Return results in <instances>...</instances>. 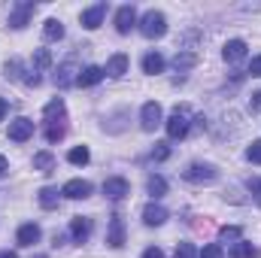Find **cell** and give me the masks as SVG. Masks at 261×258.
I'll return each instance as SVG.
<instances>
[{"label": "cell", "instance_id": "44dd1931", "mask_svg": "<svg viewBox=\"0 0 261 258\" xmlns=\"http://www.w3.org/2000/svg\"><path fill=\"white\" fill-rule=\"evenodd\" d=\"M34 170L52 173V170H55V155H52V152H37V155H34Z\"/></svg>", "mask_w": 261, "mask_h": 258}, {"label": "cell", "instance_id": "603a6c76", "mask_svg": "<svg viewBox=\"0 0 261 258\" xmlns=\"http://www.w3.org/2000/svg\"><path fill=\"white\" fill-rule=\"evenodd\" d=\"M43 37H46L49 43H55V40H61V37H64V24H61L58 18H49V21L43 24Z\"/></svg>", "mask_w": 261, "mask_h": 258}, {"label": "cell", "instance_id": "1f68e13d", "mask_svg": "<svg viewBox=\"0 0 261 258\" xmlns=\"http://www.w3.org/2000/svg\"><path fill=\"white\" fill-rule=\"evenodd\" d=\"M197 258H225V252H222L219 243H210V246H203V252H200Z\"/></svg>", "mask_w": 261, "mask_h": 258}, {"label": "cell", "instance_id": "d6a6232c", "mask_svg": "<svg viewBox=\"0 0 261 258\" xmlns=\"http://www.w3.org/2000/svg\"><path fill=\"white\" fill-rule=\"evenodd\" d=\"M173 258H197V249L192 246V243H179L176 246V255Z\"/></svg>", "mask_w": 261, "mask_h": 258}, {"label": "cell", "instance_id": "60d3db41", "mask_svg": "<svg viewBox=\"0 0 261 258\" xmlns=\"http://www.w3.org/2000/svg\"><path fill=\"white\" fill-rule=\"evenodd\" d=\"M6 110H9V104H6V100L0 97V122H3V116H6Z\"/></svg>", "mask_w": 261, "mask_h": 258}, {"label": "cell", "instance_id": "2e32d148", "mask_svg": "<svg viewBox=\"0 0 261 258\" xmlns=\"http://www.w3.org/2000/svg\"><path fill=\"white\" fill-rule=\"evenodd\" d=\"M64 113H67V107H64V100H61V97H52V100L43 107V116H46V122H49V125L64 122Z\"/></svg>", "mask_w": 261, "mask_h": 258}, {"label": "cell", "instance_id": "484cf974", "mask_svg": "<svg viewBox=\"0 0 261 258\" xmlns=\"http://www.w3.org/2000/svg\"><path fill=\"white\" fill-rule=\"evenodd\" d=\"M219 240H222V243H240V240H243V228L225 225V228H219Z\"/></svg>", "mask_w": 261, "mask_h": 258}, {"label": "cell", "instance_id": "f1b7e54d", "mask_svg": "<svg viewBox=\"0 0 261 258\" xmlns=\"http://www.w3.org/2000/svg\"><path fill=\"white\" fill-rule=\"evenodd\" d=\"M34 67H37V70H49V67H52V52H49V49H37V52H34Z\"/></svg>", "mask_w": 261, "mask_h": 258}, {"label": "cell", "instance_id": "83f0119b", "mask_svg": "<svg viewBox=\"0 0 261 258\" xmlns=\"http://www.w3.org/2000/svg\"><path fill=\"white\" fill-rule=\"evenodd\" d=\"M146 189H149L152 197H164V194H167V179H164V176H149Z\"/></svg>", "mask_w": 261, "mask_h": 258}, {"label": "cell", "instance_id": "4dcf8cb0", "mask_svg": "<svg viewBox=\"0 0 261 258\" xmlns=\"http://www.w3.org/2000/svg\"><path fill=\"white\" fill-rule=\"evenodd\" d=\"M170 158V146L167 143H155V149H152V161H167Z\"/></svg>", "mask_w": 261, "mask_h": 258}, {"label": "cell", "instance_id": "836d02e7", "mask_svg": "<svg viewBox=\"0 0 261 258\" xmlns=\"http://www.w3.org/2000/svg\"><path fill=\"white\" fill-rule=\"evenodd\" d=\"M61 137H64V125H49V128H46V140H49V143H58Z\"/></svg>", "mask_w": 261, "mask_h": 258}, {"label": "cell", "instance_id": "8fae6325", "mask_svg": "<svg viewBox=\"0 0 261 258\" xmlns=\"http://www.w3.org/2000/svg\"><path fill=\"white\" fill-rule=\"evenodd\" d=\"M88 194H91V183L88 179H70L61 189V197H70V200H85Z\"/></svg>", "mask_w": 261, "mask_h": 258}, {"label": "cell", "instance_id": "9c48e42d", "mask_svg": "<svg viewBox=\"0 0 261 258\" xmlns=\"http://www.w3.org/2000/svg\"><path fill=\"white\" fill-rule=\"evenodd\" d=\"M70 237H73V243H88V237H91V219L88 216H73L70 219Z\"/></svg>", "mask_w": 261, "mask_h": 258}, {"label": "cell", "instance_id": "ffe728a7", "mask_svg": "<svg viewBox=\"0 0 261 258\" xmlns=\"http://www.w3.org/2000/svg\"><path fill=\"white\" fill-rule=\"evenodd\" d=\"M143 73H149V76H158V73H164V58H161L158 52H149V55H143Z\"/></svg>", "mask_w": 261, "mask_h": 258}, {"label": "cell", "instance_id": "5b68a950", "mask_svg": "<svg viewBox=\"0 0 261 258\" xmlns=\"http://www.w3.org/2000/svg\"><path fill=\"white\" fill-rule=\"evenodd\" d=\"M161 122H164L161 104H155V100L143 104V110H140V125H143V131H155L158 125H161Z\"/></svg>", "mask_w": 261, "mask_h": 258}, {"label": "cell", "instance_id": "d6986e66", "mask_svg": "<svg viewBox=\"0 0 261 258\" xmlns=\"http://www.w3.org/2000/svg\"><path fill=\"white\" fill-rule=\"evenodd\" d=\"M103 76H107V73H103V67L91 64V67H85V70L79 73V79H76V85H82V88H91V85H97V82H100Z\"/></svg>", "mask_w": 261, "mask_h": 258}, {"label": "cell", "instance_id": "9a60e30c", "mask_svg": "<svg viewBox=\"0 0 261 258\" xmlns=\"http://www.w3.org/2000/svg\"><path fill=\"white\" fill-rule=\"evenodd\" d=\"M40 237H43V231H40V225H34V222L21 225V228H18V234H15L18 246H34V243H40Z\"/></svg>", "mask_w": 261, "mask_h": 258}, {"label": "cell", "instance_id": "f35d334b", "mask_svg": "<svg viewBox=\"0 0 261 258\" xmlns=\"http://www.w3.org/2000/svg\"><path fill=\"white\" fill-rule=\"evenodd\" d=\"M9 173V161H6V155H0V176H6Z\"/></svg>", "mask_w": 261, "mask_h": 258}, {"label": "cell", "instance_id": "8d00e7d4", "mask_svg": "<svg viewBox=\"0 0 261 258\" xmlns=\"http://www.w3.org/2000/svg\"><path fill=\"white\" fill-rule=\"evenodd\" d=\"M249 192L255 194V200L261 203V179H249Z\"/></svg>", "mask_w": 261, "mask_h": 258}, {"label": "cell", "instance_id": "e0dca14e", "mask_svg": "<svg viewBox=\"0 0 261 258\" xmlns=\"http://www.w3.org/2000/svg\"><path fill=\"white\" fill-rule=\"evenodd\" d=\"M103 73H107V76H113V79H122V76L128 73V55H125V52L113 55V58L107 61V67H103Z\"/></svg>", "mask_w": 261, "mask_h": 258}, {"label": "cell", "instance_id": "ab89813d", "mask_svg": "<svg viewBox=\"0 0 261 258\" xmlns=\"http://www.w3.org/2000/svg\"><path fill=\"white\" fill-rule=\"evenodd\" d=\"M252 110H261V91L258 94H252Z\"/></svg>", "mask_w": 261, "mask_h": 258}, {"label": "cell", "instance_id": "ba28073f", "mask_svg": "<svg viewBox=\"0 0 261 258\" xmlns=\"http://www.w3.org/2000/svg\"><path fill=\"white\" fill-rule=\"evenodd\" d=\"M103 15H107V3H94V6L82 9V28L85 31H97L103 24Z\"/></svg>", "mask_w": 261, "mask_h": 258}, {"label": "cell", "instance_id": "7402d4cb", "mask_svg": "<svg viewBox=\"0 0 261 258\" xmlns=\"http://www.w3.org/2000/svg\"><path fill=\"white\" fill-rule=\"evenodd\" d=\"M37 200H40V207H43V210H55V207H58V200H61V192L46 186V189H40V197H37Z\"/></svg>", "mask_w": 261, "mask_h": 258}, {"label": "cell", "instance_id": "7a4b0ae2", "mask_svg": "<svg viewBox=\"0 0 261 258\" xmlns=\"http://www.w3.org/2000/svg\"><path fill=\"white\" fill-rule=\"evenodd\" d=\"M164 128H167V137H170V140H182V137L189 134V110H186V107H176V110L170 113V119L164 122Z\"/></svg>", "mask_w": 261, "mask_h": 258}, {"label": "cell", "instance_id": "277c9868", "mask_svg": "<svg viewBox=\"0 0 261 258\" xmlns=\"http://www.w3.org/2000/svg\"><path fill=\"white\" fill-rule=\"evenodd\" d=\"M107 246H110V249H122V246H125V219H122L119 213H113V216H110Z\"/></svg>", "mask_w": 261, "mask_h": 258}, {"label": "cell", "instance_id": "74e56055", "mask_svg": "<svg viewBox=\"0 0 261 258\" xmlns=\"http://www.w3.org/2000/svg\"><path fill=\"white\" fill-rule=\"evenodd\" d=\"M143 258H164V252H161L158 246H149V249L143 252Z\"/></svg>", "mask_w": 261, "mask_h": 258}, {"label": "cell", "instance_id": "b9f144b4", "mask_svg": "<svg viewBox=\"0 0 261 258\" xmlns=\"http://www.w3.org/2000/svg\"><path fill=\"white\" fill-rule=\"evenodd\" d=\"M0 258H18V255H15V252H9V249H6V252H0Z\"/></svg>", "mask_w": 261, "mask_h": 258}, {"label": "cell", "instance_id": "4316f807", "mask_svg": "<svg viewBox=\"0 0 261 258\" xmlns=\"http://www.w3.org/2000/svg\"><path fill=\"white\" fill-rule=\"evenodd\" d=\"M231 258H258V249H255L252 243L240 240V243H234V246H231Z\"/></svg>", "mask_w": 261, "mask_h": 258}, {"label": "cell", "instance_id": "d4e9b609", "mask_svg": "<svg viewBox=\"0 0 261 258\" xmlns=\"http://www.w3.org/2000/svg\"><path fill=\"white\" fill-rule=\"evenodd\" d=\"M88 158H91V152H88V146H73V149L67 152V161H70V164H76V167H82V164H88Z\"/></svg>", "mask_w": 261, "mask_h": 258}, {"label": "cell", "instance_id": "4fadbf2b", "mask_svg": "<svg viewBox=\"0 0 261 258\" xmlns=\"http://www.w3.org/2000/svg\"><path fill=\"white\" fill-rule=\"evenodd\" d=\"M167 210L161 207V203H146V210H143V222L149 225V228H158V225H164L167 222Z\"/></svg>", "mask_w": 261, "mask_h": 258}, {"label": "cell", "instance_id": "30bf717a", "mask_svg": "<svg viewBox=\"0 0 261 258\" xmlns=\"http://www.w3.org/2000/svg\"><path fill=\"white\" fill-rule=\"evenodd\" d=\"M103 194L110 197V200H122V197H128L130 194V186L125 176H110L107 183H103Z\"/></svg>", "mask_w": 261, "mask_h": 258}, {"label": "cell", "instance_id": "ac0fdd59", "mask_svg": "<svg viewBox=\"0 0 261 258\" xmlns=\"http://www.w3.org/2000/svg\"><path fill=\"white\" fill-rule=\"evenodd\" d=\"M76 64L73 61H64V64L58 67V73H55V85L58 88H70V85H76Z\"/></svg>", "mask_w": 261, "mask_h": 258}, {"label": "cell", "instance_id": "3957f363", "mask_svg": "<svg viewBox=\"0 0 261 258\" xmlns=\"http://www.w3.org/2000/svg\"><path fill=\"white\" fill-rule=\"evenodd\" d=\"M34 12H37V3H31V0L15 3V6H12V12H9V28H15V31L28 28V21L34 18Z\"/></svg>", "mask_w": 261, "mask_h": 258}, {"label": "cell", "instance_id": "cb8c5ba5", "mask_svg": "<svg viewBox=\"0 0 261 258\" xmlns=\"http://www.w3.org/2000/svg\"><path fill=\"white\" fill-rule=\"evenodd\" d=\"M195 64H197V55H195V52H176V58H173L176 73H186V70H192Z\"/></svg>", "mask_w": 261, "mask_h": 258}, {"label": "cell", "instance_id": "6da1fadb", "mask_svg": "<svg viewBox=\"0 0 261 258\" xmlns=\"http://www.w3.org/2000/svg\"><path fill=\"white\" fill-rule=\"evenodd\" d=\"M137 24H140V34H143L146 40H161V37L167 34V18H164V12H158V9H149Z\"/></svg>", "mask_w": 261, "mask_h": 258}, {"label": "cell", "instance_id": "f546056e", "mask_svg": "<svg viewBox=\"0 0 261 258\" xmlns=\"http://www.w3.org/2000/svg\"><path fill=\"white\" fill-rule=\"evenodd\" d=\"M3 76H6V79H21V61H18V58H9V61L3 64Z\"/></svg>", "mask_w": 261, "mask_h": 258}, {"label": "cell", "instance_id": "52a82bcc", "mask_svg": "<svg viewBox=\"0 0 261 258\" xmlns=\"http://www.w3.org/2000/svg\"><path fill=\"white\" fill-rule=\"evenodd\" d=\"M31 137H34V122H31L28 116H18V119L9 122V140H12V143H24V140H31Z\"/></svg>", "mask_w": 261, "mask_h": 258}, {"label": "cell", "instance_id": "d590c367", "mask_svg": "<svg viewBox=\"0 0 261 258\" xmlns=\"http://www.w3.org/2000/svg\"><path fill=\"white\" fill-rule=\"evenodd\" d=\"M249 76H258L261 79V55H255V58L249 61Z\"/></svg>", "mask_w": 261, "mask_h": 258}, {"label": "cell", "instance_id": "7bdbcfd3", "mask_svg": "<svg viewBox=\"0 0 261 258\" xmlns=\"http://www.w3.org/2000/svg\"><path fill=\"white\" fill-rule=\"evenodd\" d=\"M34 258H49V255H34Z\"/></svg>", "mask_w": 261, "mask_h": 258}, {"label": "cell", "instance_id": "7c38bea8", "mask_svg": "<svg viewBox=\"0 0 261 258\" xmlns=\"http://www.w3.org/2000/svg\"><path fill=\"white\" fill-rule=\"evenodd\" d=\"M246 40H228L225 43V49H222V58L225 61H231V64H237V61H243L246 58Z\"/></svg>", "mask_w": 261, "mask_h": 258}, {"label": "cell", "instance_id": "e575fe53", "mask_svg": "<svg viewBox=\"0 0 261 258\" xmlns=\"http://www.w3.org/2000/svg\"><path fill=\"white\" fill-rule=\"evenodd\" d=\"M246 158H249L252 164H261V140H255V143L246 149Z\"/></svg>", "mask_w": 261, "mask_h": 258}, {"label": "cell", "instance_id": "5bb4252c", "mask_svg": "<svg viewBox=\"0 0 261 258\" xmlns=\"http://www.w3.org/2000/svg\"><path fill=\"white\" fill-rule=\"evenodd\" d=\"M134 24H137V9L134 6H119V12H116V31L119 34H130Z\"/></svg>", "mask_w": 261, "mask_h": 258}, {"label": "cell", "instance_id": "8992f818", "mask_svg": "<svg viewBox=\"0 0 261 258\" xmlns=\"http://www.w3.org/2000/svg\"><path fill=\"white\" fill-rule=\"evenodd\" d=\"M189 183H213L219 173H216V167L213 164H203V161H195V164H189V170L182 173Z\"/></svg>", "mask_w": 261, "mask_h": 258}]
</instances>
